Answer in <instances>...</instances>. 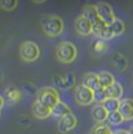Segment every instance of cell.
Listing matches in <instances>:
<instances>
[{"label": "cell", "mask_w": 133, "mask_h": 134, "mask_svg": "<svg viewBox=\"0 0 133 134\" xmlns=\"http://www.w3.org/2000/svg\"><path fill=\"white\" fill-rule=\"evenodd\" d=\"M45 1H33V4H44Z\"/></svg>", "instance_id": "4dcf8cb0"}, {"label": "cell", "mask_w": 133, "mask_h": 134, "mask_svg": "<svg viewBox=\"0 0 133 134\" xmlns=\"http://www.w3.org/2000/svg\"><path fill=\"white\" fill-rule=\"evenodd\" d=\"M107 121L109 125H113V126H117V125H120L124 121L123 117L120 116V114L118 111L116 112H111V114H108L107 117Z\"/></svg>", "instance_id": "603a6c76"}, {"label": "cell", "mask_w": 133, "mask_h": 134, "mask_svg": "<svg viewBox=\"0 0 133 134\" xmlns=\"http://www.w3.org/2000/svg\"><path fill=\"white\" fill-rule=\"evenodd\" d=\"M4 104H5V100H4V97L0 95V109L4 107Z\"/></svg>", "instance_id": "f546056e"}, {"label": "cell", "mask_w": 133, "mask_h": 134, "mask_svg": "<svg viewBox=\"0 0 133 134\" xmlns=\"http://www.w3.org/2000/svg\"><path fill=\"white\" fill-rule=\"evenodd\" d=\"M129 134H133V126L131 127V130L129 131Z\"/></svg>", "instance_id": "d6a6232c"}, {"label": "cell", "mask_w": 133, "mask_h": 134, "mask_svg": "<svg viewBox=\"0 0 133 134\" xmlns=\"http://www.w3.org/2000/svg\"><path fill=\"white\" fill-rule=\"evenodd\" d=\"M17 5H19L17 0H4V1H0V7H1V9L7 10V12L14 10L15 8L17 7Z\"/></svg>", "instance_id": "d4e9b609"}, {"label": "cell", "mask_w": 133, "mask_h": 134, "mask_svg": "<svg viewBox=\"0 0 133 134\" xmlns=\"http://www.w3.org/2000/svg\"><path fill=\"white\" fill-rule=\"evenodd\" d=\"M24 91H25L28 94H33L35 93V85H33L32 83H25L24 84Z\"/></svg>", "instance_id": "4316f807"}, {"label": "cell", "mask_w": 133, "mask_h": 134, "mask_svg": "<svg viewBox=\"0 0 133 134\" xmlns=\"http://www.w3.org/2000/svg\"><path fill=\"white\" fill-rule=\"evenodd\" d=\"M37 102L47 108L52 109L57 102L60 101L59 93L53 87H43L37 92Z\"/></svg>", "instance_id": "3957f363"}, {"label": "cell", "mask_w": 133, "mask_h": 134, "mask_svg": "<svg viewBox=\"0 0 133 134\" xmlns=\"http://www.w3.org/2000/svg\"><path fill=\"white\" fill-rule=\"evenodd\" d=\"M93 97H94V101L98 104H101L104 100H107V92H106V88L99 86L93 91Z\"/></svg>", "instance_id": "7402d4cb"}, {"label": "cell", "mask_w": 133, "mask_h": 134, "mask_svg": "<svg viewBox=\"0 0 133 134\" xmlns=\"http://www.w3.org/2000/svg\"><path fill=\"white\" fill-rule=\"evenodd\" d=\"M20 56L24 62H35L40 57V48L33 41H24L20 46Z\"/></svg>", "instance_id": "277c9868"}, {"label": "cell", "mask_w": 133, "mask_h": 134, "mask_svg": "<svg viewBox=\"0 0 133 134\" xmlns=\"http://www.w3.org/2000/svg\"><path fill=\"white\" fill-rule=\"evenodd\" d=\"M106 92H107V97L120 100V97L123 96V93H124V88L118 81H115L111 86L106 88Z\"/></svg>", "instance_id": "2e32d148"}, {"label": "cell", "mask_w": 133, "mask_h": 134, "mask_svg": "<svg viewBox=\"0 0 133 134\" xmlns=\"http://www.w3.org/2000/svg\"><path fill=\"white\" fill-rule=\"evenodd\" d=\"M113 134H129V131H125V130H117L113 132Z\"/></svg>", "instance_id": "f1b7e54d"}, {"label": "cell", "mask_w": 133, "mask_h": 134, "mask_svg": "<svg viewBox=\"0 0 133 134\" xmlns=\"http://www.w3.org/2000/svg\"><path fill=\"white\" fill-rule=\"evenodd\" d=\"M75 97L76 101L79 105L87 107L92 104L94 102V97H93V91L88 90V88L84 87L83 85L76 87V92H75Z\"/></svg>", "instance_id": "ba28073f"}, {"label": "cell", "mask_w": 133, "mask_h": 134, "mask_svg": "<svg viewBox=\"0 0 133 134\" xmlns=\"http://www.w3.org/2000/svg\"><path fill=\"white\" fill-rule=\"evenodd\" d=\"M31 112H32L33 117L37 118V119H46V118H48L52 115V111H51L49 108L40 104L37 101L33 102V104L31 107Z\"/></svg>", "instance_id": "7c38bea8"}, {"label": "cell", "mask_w": 133, "mask_h": 134, "mask_svg": "<svg viewBox=\"0 0 133 134\" xmlns=\"http://www.w3.org/2000/svg\"><path fill=\"white\" fill-rule=\"evenodd\" d=\"M98 78H99V85L103 88H108L116 81L115 77L108 71H100L98 74Z\"/></svg>", "instance_id": "d6986e66"}, {"label": "cell", "mask_w": 133, "mask_h": 134, "mask_svg": "<svg viewBox=\"0 0 133 134\" xmlns=\"http://www.w3.org/2000/svg\"><path fill=\"white\" fill-rule=\"evenodd\" d=\"M91 134H113L111 130L104 124H96Z\"/></svg>", "instance_id": "484cf974"}, {"label": "cell", "mask_w": 133, "mask_h": 134, "mask_svg": "<svg viewBox=\"0 0 133 134\" xmlns=\"http://www.w3.org/2000/svg\"><path fill=\"white\" fill-rule=\"evenodd\" d=\"M75 30L79 36L87 37L92 33V25H91L90 21L86 19L84 15H79L76 20H75Z\"/></svg>", "instance_id": "9c48e42d"}, {"label": "cell", "mask_w": 133, "mask_h": 134, "mask_svg": "<svg viewBox=\"0 0 133 134\" xmlns=\"http://www.w3.org/2000/svg\"><path fill=\"white\" fill-rule=\"evenodd\" d=\"M118 112L123 117L124 120H132L133 119V100L132 99L120 100Z\"/></svg>", "instance_id": "8fae6325"}, {"label": "cell", "mask_w": 133, "mask_h": 134, "mask_svg": "<svg viewBox=\"0 0 133 134\" xmlns=\"http://www.w3.org/2000/svg\"><path fill=\"white\" fill-rule=\"evenodd\" d=\"M93 49H94L95 53H104V52L108 51V45H107V41L102 40V39H98L96 41H94L93 44Z\"/></svg>", "instance_id": "cb8c5ba5"}, {"label": "cell", "mask_w": 133, "mask_h": 134, "mask_svg": "<svg viewBox=\"0 0 133 134\" xmlns=\"http://www.w3.org/2000/svg\"><path fill=\"white\" fill-rule=\"evenodd\" d=\"M2 78H4V76H2V72H1V71H0V81H1V80H2Z\"/></svg>", "instance_id": "1f68e13d"}, {"label": "cell", "mask_w": 133, "mask_h": 134, "mask_svg": "<svg viewBox=\"0 0 133 134\" xmlns=\"http://www.w3.org/2000/svg\"><path fill=\"white\" fill-rule=\"evenodd\" d=\"M92 117L98 124H102L103 121L107 120L108 112L104 110V108L101 104H96L92 109Z\"/></svg>", "instance_id": "ac0fdd59"}, {"label": "cell", "mask_w": 133, "mask_h": 134, "mask_svg": "<svg viewBox=\"0 0 133 134\" xmlns=\"http://www.w3.org/2000/svg\"><path fill=\"white\" fill-rule=\"evenodd\" d=\"M81 85L84 87L88 88L91 91H94L96 87H99V78H98V74H94V72H88L83 77V81H81Z\"/></svg>", "instance_id": "5bb4252c"}, {"label": "cell", "mask_w": 133, "mask_h": 134, "mask_svg": "<svg viewBox=\"0 0 133 134\" xmlns=\"http://www.w3.org/2000/svg\"><path fill=\"white\" fill-rule=\"evenodd\" d=\"M111 63L119 71H125L129 66L128 59L122 53H114L113 56H111Z\"/></svg>", "instance_id": "9a60e30c"}, {"label": "cell", "mask_w": 133, "mask_h": 134, "mask_svg": "<svg viewBox=\"0 0 133 134\" xmlns=\"http://www.w3.org/2000/svg\"><path fill=\"white\" fill-rule=\"evenodd\" d=\"M108 28H109L111 33L114 35V37H117V36L123 35L124 31H125V23L122 20L116 19L110 25H108Z\"/></svg>", "instance_id": "ffe728a7"}, {"label": "cell", "mask_w": 133, "mask_h": 134, "mask_svg": "<svg viewBox=\"0 0 133 134\" xmlns=\"http://www.w3.org/2000/svg\"><path fill=\"white\" fill-rule=\"evenodd\" d=\"M51 111H52V116H54V117H56V118H60V119L63 118L64 116L71 114L70 107L66 104V103L62 102V101L57 102L56 104L51 109Z\"/></svg>", "instance_id": "4fadbf2b"}, {"label": "cell", "mask_w": 133, "mask_h": 134, "mask_svg": "<svg viewBox=\"0 0 133 134\" xmlns=\"http://www.w3.org/2000/svg\"><path fill=\"white\" fill-rule=\"evenodd\" d=\"M94 8H95V12H96V14H98L99 19L107 26L110 25V24L116 20L115 13H114L110 5L106 4V2H99V4L94 5Z\"/></svg>", "instance_id": "8992f818"}, {"label": "cell", "mask_w": 133, "mask_h": 134, "mask_svg": "<svg viewBox=\"0 0 133 134\" xmlns=\"http://www.w3.org/2000/svg\"><path fill=\"white\" fill-rule=\"evenodd\" d=\"M20 124L22 125L23 127H28L29 125H30V120H29V118L26 117V116H22V117H21V119H20Z\"/></svg>", "instance_id": "83f0119b"}, {"label": "cell", "mask_w": 133, "mask_h": 134, "mask_svg": "<svg viewBox=\"0 0 133 134\" xmlns=\"http://www.w3.org/2000/svg\"><path fill=\"white\" fill-rule=\"evenodd\" d=\"M39 23L43 32L51 38L59 37L64 29L63 20L57 15H45L40 19Z\"/></svg>", "instance_id": "6da1fadb"}, {"label": "cell", "mask_w": 133, "mask_h": 134, "mask_svg": "<svg viewBox=\"0 0 133 134\" xmlns=\"http://www.w3.org/2000/svg\"><path fill=\"white\" fill-rule=\"evenodd\" d=\"M5 96L8 101H10L13 103H17V102H20L21 97H22V92L16 86L9 85L5 90Z\"/></svg>", "instance_id": "e0dca14e"}, {"label": "cell", "mask_w": 133, "mask_h": 134, "mask_svg": "<svg viewBox=\"0 0 133 134\" xmlns=\"http://www.w3.org/2000/svg\"><path fill=\"white\" fill-rule=\"evenodd\" d=\"M119 101L120 100H117V99H110L108 97L107 100H104L103 102L101 103V105L104 108V110L108 112V114H111V112H116L118 111V108H119Z\"/></svg>", "instance_id": "44dd1931"}, {"label": "cell", "mask_w": 133, "mask_h": 134, "mask_svg": "<svg viewBox=\"0 0 133 134\" xmlns=\"http://www.w3.org/2000/svg\"><path fill=\"white\" fill-rule=\"evenodd\" d=\"M81 15H84V16L90 21L91 25H92V33L94 36H96V37H99L100 32H101L107 25L99 19L98 14H96V12H95L94 6H86V7L84 8Z\"/></svg>", "instance_id": "5b68a950"}, {"label": "cell", "mask_w": 133, "mask_h": 134, "mask_svg": "<svg viewBox=\"0 0 133 134\" xmlns=\"http://www.w3.org/2000/svg\"><path fill=\"white\" fill-rule=\"evenodd\" d=\"M77 125V118L74 114H69L59 120V131L61 133H68L72 131Z\"/></svg>", "instance_id": "30bf717a"}, {"label": "cell", "mask_w": 133, "mask_h": 134, "mask_svg": "<svg viewBox=\"0 0 133 134\" xmlns=\"http://www.w3.org/2000/svg\"><path fill=\"white\" fill-rule=\"evenodd\" d=\"M54 86L59 90H70L76 85V77L74 74H65V75H55L53 77Z\"/></svg>", "instance_id": "52a82bcc"}, {"label": "cell", "mask_w": 133, "mask_h": 134, "mask_svg": "<svg viewBox=\"0 0 133 134\" xmlns=\"http://www.w3.org/2000/svg\"><path fill=\"white\" fill-rule=\"evenodd\" d=\"M55 55L59 62L68 64L77 59V48L70 41H61L55 48Z\"/></svg>", "instance_id": "7a4b0ae2"}]
</instances>
